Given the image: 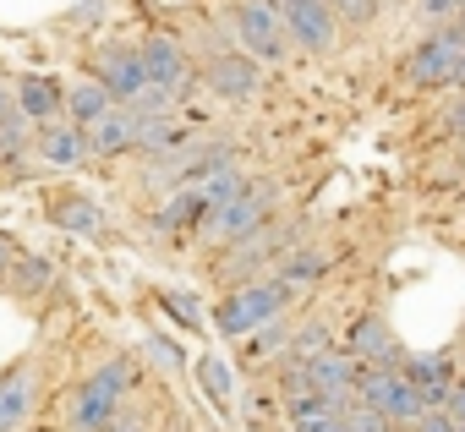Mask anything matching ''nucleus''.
I'll return each mask as SVG.
<instances>
[{"mask_svg": "<svg viewBox=\"0 0 465 432\" xmlns=\"http://www.w3.org/2000/svg\"><path fill=\"white\" fill-rule=\"evenodd\" d=\"M132 361L126 356H110V361H99L94 367V378H83L77 383V394H72V410H66V427L72 432H110L115 421H121V399L132 394Z\"/></svg>", "mask_w": 465, "mask_h": 432, "instance_id": "nucleus-1", "label": "nucleus"}, {"mask_svg": "<svg viewBox=\"0 0 465 432\" xmlns=\"http://www.w3.org/2000/svg\"><path fill=\"white\" fill-rule=\"evenodd\" d=\"M291 290H296V285H285V280H247V285L230 290V296H219L213 329H219L224 339H247V334H258L263 323H274V318L285 312Z\"/></svg>", "mask_w": 465, "mask_h": 432, "instance_id": "nucleus-2", "label": "nucleus"}, {"mask_svg": "<svg viewBox=\"0 0 465 432\" xmlns=\"http://www.w3.org/2000/svg\"><path fill=\"white\" fill-rule=\"evenodd\" d=\"M274 202H280V186H274V181H252L242 197H230L224 208H213V220H208L203 231H208L213 241H224V247H236V241H247V236L269 231Z\"/></svg>", "mask_w": 465, "mask_h": 432, "instance_id": "nucleus-3", "label": "nucleus"}, {"mask_svg": "<svg viewBox=\"0 0 465 432\" xmlns=\"http://www.w3.org/2000/svg\"><path fill=\"white\" fill-rule=\"evenodd\" d=\"M230 34H236V50H247L252 61H280L291 50V34L280 23L274 0H236L230 6Z\"/></svg>", "mask_w": 465, "mask_h": 432, "instance_id": "nucleus-4", "label": "nucleus"}, {"mask_svg": "<svg viewBox=\"0 0 465 432\" xmlns=\"http://www.w3.org/2000/svg\"><path fill=\"white\" fill-rule=\"evenodd\" d=\"M405 77L416 88H449V83H465V28H443V34H427L411 61H405Z\"/></svg>", "mask_w": 465, "mask_h": 432, "instance_id": "nucleus-5", "label": "nucleus"}, {"mask_svg": "<svg viewBox=\"0 0 465 432\" xmlns=\"http://www.w3.org/2000/svg\"><path fill=\"white\" fill-rule=\"evenodd\" d=\"M94 83L115 99V104H137L143 93H148V66H143V44H121V39H110L99 55H94Z\"/></svg>", "mask_w": 465, "mask_h": 432, "instance_id": "nucleus-6", "label": "nucleus"}, {"mask_svg": "<svg viewBox=\"0 0 465 432\" xmlns=\"http://www.w3.org/2000/svg\"><path fill=\"white\" fill-rule=\"evenodd\" d=\"M274 6H280V23H285V34H291L296 50L329 55L340 44V17H334L329 0H274Z\"/></svg>", "mask_w": 465, "mask_h": 432, "instance_id": "nucleus-7", "label": "nucleus"}, {"mask_svg": "<svg viewBox=\"0 0 465 432\" xmlns=\"http://www.w3.org/2000/svg\"><path fill=\"white\" fill-rule=\"evenodd\" d=\"M203 88L213 99H224V104H247L263 88V66L247 50H219V55L203 61Z\"/></svg>", "mask_w": 465, "mask_h": 432, "instance_id": "nucleus-8", "label": "nucleus"}, {"mask_svg": "<svg viewBox=\"0 0 465 432\" xmlns=\"http://www.w3.org/2000/svg\"><path fill=\"white\" fill-rule=\"evenodd\" d=\"M143 66H148V88L175 110L192 93V61L181 55V44L170 34H148L143 39Z\"/></svg>", "mask_w": 465, "mask_h": 432, "instance_id": "nucleus-9", "label": "nucleus"}, {"mask_svg": "<svg viewBox=\"0 0 465 432\" xmlns=\"http://www.w3.org/2000/svg\"><path fill=\"white\" fill-rule=\"evenodd\" d=\"M345 356H356V367H383V372H400L405 367V350L394 339V329L383 318H356L351 334H345Z\"/></svg>", "mask_w": 465, "mask_h": 432, "instance_id": "nucleus-10", "label": "nucleus"}, {"mask_svg": "<svg viewBox=\"0 0 465 432\" xmlns=\"http://www.w3.org/2000/svg\"><path fill=\"white\" fill-rule=\"evenodd\" d=\"M356 378H361V367H356V356H345V350H323L318 361H307V383H312V394L334 399L340 410H351Z\"/></svg>", "mask_w": 465, "mask_h": 432, "instance_id": "nucleus-11", "label": "nucleus"}, {"mask_svg": "<svg viewBox=\"0 0 465 432\" xmlns=\"http://www.w3.org/2000/svg\"><path fill=\"white\" fill-rule=\"evenodd\" d=\"M34 394H39V372L28 361H17L12 372H0V432H17L34 416Z\"/></svg>", "mask_w": 465, "mask_h": 432, "instance_id": "nucleus-12", "label": "nucleus"}, {"mask_svg": "<svg viewBox=\"0 0 465 432\" xmlns=\"http://www.w3.org/2000/svg\"><path fill=\"white\" fill-rule=\"evenodd\" d=\"M400 372H405V383L427 399V410H432V405L443 410L449 388L460 383V372H454V361H449L443 350H438V356H405V367H400Z\"/></svg>", "mask_w": 465, "mask_h": 432, "instance_id": "nucleus-13", "label": "nucleus"}, {"mask_svg": "<svg viewBox=\"0 0 465 432\" xmlns=\"http://www.w3.org/2000/svg\"><path fill=\"white\" fill-rule=\"evenodd\" d=\"M213 191H208V181H197V186H181L159 213H153V225L159 231H186V225H208L213 220Z\"/></svg>", "mask_w": 465, "mask_h": 432, "instance_id": "nucleus-14", "label": "nucleus"}, {"mask_svg": "<svg viewBox=\"0 0 465 432\" xmlns=\"http://www.w3.org/2000/svg\"><path fill=\"white\" fill-rule=\"evenodd\" d=\"M88 148L99 153V159H115V153H132L137 148V110H126V104H115L104 121H94L88 126Z\"/></svg>", "mask_w": 465, "mask_h": 432, "instance_id": "nucleus-15", "label": "nucleus"}, {"mask_svg": "<svg viewBox=\"0 0 465 432\" xmlns=\"http://www.w3.org/2000/svg\"><path fill=\"white\" fill-rule=\"evenodd\" d=\"M39 153H45V164H55V170H77L94 148H88V132H83V126L50 121V126L39 132Z\"/></svg>", "mask_w": 465, "mask_h": 432, "instance_id": "nucleus-16", "label": "nucleus"}, {"mask_svg": "<svg viewBox=\"0 0 465 432\" xmlns=\"http://www.w3.org/2000/svg\"><path fill=\"white\" fill-rule=\"evenodd\" d=\"M274 247H280V231H258V236L236 241V247H230V258H224V280L230 285H247V274H258L274 258Z\"/></svg>", "mask_w": 465, "mask_h": 432, "instance_id": "nucleus-17", "label": "nucleus"}, {"mask_svg": "<svg viewBox=\"0 0 465 432\" xmlns=\"http://www.w3.org/2000/svg\"><path fill=\"white\" fill-rule=\"evenodd\" d=\"M17 110L28 115V121H55L61 110H66V88L55 83V77H23L17 83Z\"/></svg>", "mask_w": 465, "mask_h": 432, "instance_id": "nucleus-18", "label": "nucleus"}, {"mask_svg": "<svg viewBox=\"0 0 465 432\" xmlns=\"http://www.w3.org/2000/svg\"><path fill=\"white\" fill-rule=\"evenodd\" d=\"M110 110H115V99H110L94 77H83V83H72V88H66V115H72V126H83V132H88V126H94V121H104Z\"/></svg>", "mask_w": 465, "mask_h": 432, "instance_id": "nucleus-19", "label": "nucleus"}, {"mask_svg": "<svg viewBox=\"0 0 465 432\" xmlns=\"http://www.w3.org/2000/svg\"><path fill=\"white\" fill-rule=\"evenodd\" d=\"M55 225L72 231V236H99L104 231V213H99L94 197H61L55 202Z\"/></svg>", "mask_w": 465, "mask_h": 432, "instance_id": "nucleus-20", "label": "nucleus"}, {"mask_svg": "<svg viewBox=\"0 0 465 432\" xmlns=\"http://www.w3.org/2000/svg\"><path fill=\"white\" fill-rule=\"evenodd\" d=\"M181 137V121H175V110H159V115H137V153H153V159H164V148Z\"/></svg>", "mask_w": 465, "mask_h": 432, "instance_id": "nucleus-21", "label": "nucleus"}, {"mask_svg": "<svg viewBox=\"0 0 465 432\" xmlns=\"http://www.w3.org/2000/svg\"><path fill=\"white\" fill-rule=\"evenodd\" d=\"M197 388L219 405V410H230V405H236V372H230L219 356H203L197 361Z\"/></svg>", "mask_w": 465, "mask_h": 432, "instance_id": "nucleus-22", "label": "nucleus"}, {"mask_svg": "<svg viewBox=\"0 0 465 432\" xmlns=\"http://www.w3.org/2000/svg\"><path fill=\"white\" fill-rule=\"evenodd\" d=\"M285 416H291V427H296V432H318V427L340 421L345 410H340L334 399H323V394H302V399H291V405H285Z\"/></svg>", "mask_w": 465, "mask_h": 432, "instance_id": "nucleus-23", "label": "nucleus"}, {"mask_svg": "<svg viewBox=\"0 0 465 432\" xmlns=\"http://www.w3.org/2000/svg\"><path fill=\"white\" fill-rule=\"evenodd\" d=\"M323 350H334V334H329V323H307L296 339H291V361L296 367H307V361H318Z\"/></svg>", "mask_w": 465, "mask_h": 432, "instance_id": "nucleus-24", "label": "nucleus"}, {"mask_svg": "<svg viewBox=\"0 0 465 432\" xmlns=\"http://www.w3.org/2000/svg\"><path fill=\"white\" fill-rule=\"evenodd\" d=\"M143 350H148V361H153V367H159L164 378H181V367H186V361H181V350H175V345H170L164 334H153V339H148Z\"/></svg>", "mask_w": 465, "mask_h": 432, "instance_id": "nucleus-25", "label": "nucleus"}, {"mask_svg": "<svg viewBox=\"0 0 465 432\" xmlns=\"http://www.w3.org/2000/svg\"><path fill=\"white\" fill-rule=\"evenodd\" d=\"M23 137H28V115L12 104L6 115H0V153H17V148H23Z\"/></svg>", "mask_w": 465, "mask_h": 432, "instance_id": "nucleus-26", "label": "nucleus"}, {"mask_svg": "<svg viewBox=\"0 0 465 432\" xmlns=\"http://www.w3.org/2000/svg\"><path fill=\"white\" fill-rule=\"evenodd\" d=\"M12 269H17V285H23V290H45V285H50V263H39V258H23V252H17Z\"/></svg>", "mask_w": 465, "mask_h": 432, "instance_id": "nucleus-27", "label": "nucleus"}, {"mask_svg": "<svg viewBox=\"0 0 465 432\" xmlns=\"http://www.w3.org/2000/svg\"><path fill=\"white\" fill-rule=\"evenodd\" d=\"M345 432H394V427H389V416H378L367 405H351L345 410Z\"/></svg>", "mask_w": 465, "mask_h": 432, "instance_id": "nucleus-28", "label": "nucleus"}, {"mask_svg": "<svg viewBox=\"0 0 465 432\" xmlns=\"http://www.w3.org/2000/svg\"><path fill=\"white\" fill-rule=\"evenodd\" d=\"M329 6H334V17H345V23H372L383 0H329Z\"/></svg>", "mask_w": 465, "mask_h": 432, "instance_id": "nucleus-29", "label": "nucleus"}, {"mask_svg": "<svg viewBox=\"0 0 465 432\" xmlns=\"http://www.w3.org/2000/svg\"><path fill=\"white\" fill-rule=\"evenodd\" d=\"M411 432H460V427H454V416H449V410H438V405H432V410H421V421H416Z\"/></svg>", "mask_w": 465, "mask_h": 432, "instance_id": "nucleus-30", "label": "nucleus"}, {"mask_svg": "<svg viewBox=\"0 0 465 432\" xmlns=\"http://www.w3.org/2000/svg\"><path fill=\"white\" fill-rule=\"evenodd\" d=\"M164 307H170V312H175V318H181V323H192V329H197V323H203V312H197V307H192V301H186V290H170V296H164Z\"/></svg>", "mask_w": 465, "mask_h": 432, "instance_id": "nucleus-31", "label": "nucleus"}, {"mask_svg": "<svg viewBox=\"0 0 465 432\" xmlns=\"http://www.w3.org/2000/svg\"><path fill=\"white\" fill-rule=\"evenodd\" d=\"M421 17H460V0H416Z\"/></svg>", "mask_w": 465, "mask_h": 432, "instance_id": "nucleus-32", "label": "nucleus"}, {"mask_svg": "<svg viewBox=\"0 0 465 432\" xmlns=\"http://www.w3.org/2000/svg\"><path fill=\"white\" fill-rule=\"evenodd\" d=\"M443 410L454 416V427H465V378H460V383L449 388V399H443Z\"/></svg>", "mask_w": 465, "mask_h": 432, "instance_id": "nucleus-33", "label": "nucleus"}, {"mask_svg": "<svg viewBox=\"0 0 465 432\" xmlns=\"http://www.w3.org/2000/svg\"><path fill=\"white\" fill-rule=\"evenodd\" d=\"M12 263H17V247H12L6 236H0V280H6V274H12Z\"/></svg>", "mask_w": 465, "mask_h": 432, "instance_id": "nucleus-34", "label": "nucleus"}, {"mask_svg": "<svg viewBox=\"0 0 465 432\" xmlns=\"http://www.w3.org/2000/svg\"><path fill=\"white\" fill-rule=\"evenodd\" d=\"M110 432H148V421H137V416H121V421H115Z\"/></svg>", "mask_w": 465, "mask_h": 432, "instance_id": "nucleus-35", "label": "nucleus"}, {"mask_svg": "<svg viewBox=\"0 0 465 432\" xmlns=\"http://www.w3.org/2000/svg\"><path fill=\"white\" fill-rule=\"evenodd\" d=\"M449 132H454V137H465V99L454 104V115H449Z\"/></svg>", "mask_w": 465, "mask_h": 432, "instance_id": "nucleus-36", "label": "nucleus"}, {"mask_svg": "<svg viewBox=\"0 0 465 432\" xmlns=\"http://www.w3.org/2000/svg\"><path fill=\"white\" fill-rule=\"evenodd\" d=\"M12 104H17V99H12V93H6V83H0V115H6V110H12Z\"/></svg>", "mask_w": 465, "mask_h": 432, "instance_id": "nucleus-37", "label": "nucleus"}, {"mask_svg": "<svg viewBox=\"0 0 465 432\" xmlns=\"http://www.w3.org/2000/svg\"><path fill=\"white\" fill-rule=\"evenodd\" d=\"M460 28H465V12H460Z\"/></svg>", "mask_w": 465, "mask_h": 432, "instance_id": "nucleus-38", "label": "nucleus"}, {"mask_svg": "<svg viewBox=\"0 0 465 432\" xmlns=\"http://www.w3.org/2000/svg\"><path fill=\"white\" fill-rule=\"evenodd\" d=\"M460 12H465V0H460Z\"/></svg>", "mask_w": 465, "mask_h": 432, "instance_id": "nucleus-39", "label": "nucleus"}, {"mask_svg": "<svg viewBox=\"0 0 465 432\" xmlns=\"http://www.w3.org/2000/svg\"><path fill=\"white\" fill-rule=\"evenodd\" d=\"M460 432H465V427H460Z\"/></svg>", "mask_w": 465, "mask_h": 432, "instance_id": "nucleus-40", "label": "nucleus"}, {"mask_svg": "<svg viewBox=\"0 0 465 432\" xmlns=\"http://www.w3.org/2000/svg\"><path fill=\"white\" fill-rule=\"evenodd\" d=\"M175 432H181V427H175Z\"/></svg>", "mask_w": 465, "mask_h": 432, "instance_id": "nucleus-41", "label": "nucleus"}]
</instances>
